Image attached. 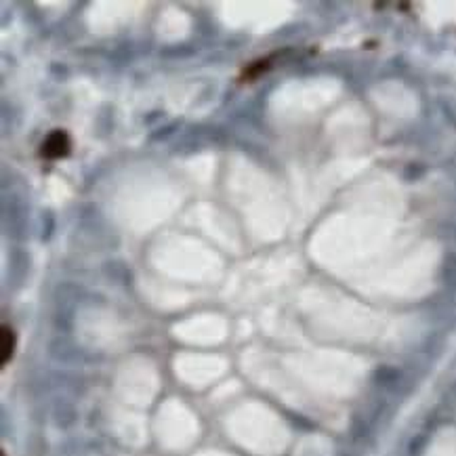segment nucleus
<instances>
[{"label":"nucleus","instance_id":"1","mask_svg":"<svg viewBox=\"0 0 456 456\" xmlns=\"http://www.w3.org/2000/svg\"><path fill=\"white\" fill-rule=\"evenodd\" d=\"M70 147H72L70 137L63 131H55L43 143V156L45 158H63L70 154Z\"/></svg>","mask_w":456,"mask_h":456},{"label":"nucleus","instance_id":"2","mask_svg":"<svg viewBox=\"0 0 456 456\" xmlns=\"http://www.w3.org/2000/svg\"><path fill=\"white\" fill-rule=\"evenodd\" d=\"M13 347H15V334L9 326H2V366L13 356Z\"/></svg>","mask_w":456,"mask_h":456}]
</instances>
